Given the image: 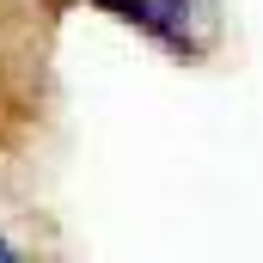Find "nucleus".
I'll list each match as a JSON object with an SVG mask.
<instances>
[{
    "label": "nucleus",
    "instance_id": "1",
    "mask_svg": "<svg viewBox=\"0 0 263 263\" xmlns=\"http://www.w3.org/2000/svg\"><path fill=\"white\" fill-rule=\"evenodd\" d=\"M98 12H110L117 25L141 31L147 43H159L178 62H202L220 43V6L214 0H92Z\"/></svg>",
    "mask_w": 263,
    "mask_h": 263
},
{
    "label": "nucleus",
    "instance_id": "2",
    "mask_svg": "<svg viewBox=\"0 0 263 263\" xmlns=\"http://www.w3.org/2000/svg\"><path fill=\"white\" fill-rule=\"evenodd\" d=\"M0 263H25V257H18V251H12V245H6V239H0Z\"/></svg>",
    "mask_w": 263,
    "mask_h": 263
}]
</instances>
